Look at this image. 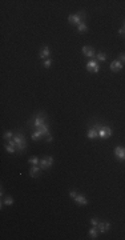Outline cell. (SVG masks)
Listing matches in <instances>:
<instances>
[{
  "mask_svg": "<svg viewBox=\"0 0 125 240\" xmlns=\"http://www.w3.org/2000/svg\"><path fill=\"white\" fill-rule=\"evenodd\" d=\"M85 12L84 11H80V12H77V14H73V15H69L68 16V21L72 25H77L80 24V23H83V20L85 19Z\"/></svg>",
  "mask_w": 125,
  "mask_h": 240,
  "instance_id": "cell-4",
  "label": "cell"
},
{
  "mask_svg": "<svg viewBox=\"0 0 125 240\" xmlns=\"http://www.w3.org/2000/svg\"><path fill=\"white\" fill-rule=\"evenodd\" d=\"M124 30H125V21H124Z\"/></svg>",
  "mask_w": 125,
  "mask_h": 240,
  "instance_id": "cell-27",
  "label": "cell"
},
{
  "mask_svg": "<svg viewBox=\"0 0 125 240\" xmlns=\"http://www.w3.org/2000/svg\"><path fill=\"white\" fill-rule=\"evenodd\" d=\"M40 167L39 165H32L30 168V176L31 178H37V176H40Z\"/></svg>",
  "mask_w": 125,
  "mask_h": 240,
  "instance_id": "cell-14",
  "label": "cell"
},
{
  "mask_svg": "<svg viewBox=\"0 0 125 240\" xmlns=\"http://www.w3.org/2000/svg\"><path fill=\"white\" fill-rule=\"evenodd\" d=\"M111 228V223L109 222H98V226H97V229L100 233H107Z\"/></svg>",
  "mask_w": 125,
  "mask_h": 240,
  "instance_id": "cell-10",
  "label": "cell"
},
{
  "mask_svg": "<svg viewBox=\"0 0 125 240\" xmlns=\"http://www.w3.org/2000/svg\"><path fill=\"white\" fill-rule=\"evenodd\" d=\"M3 137H4V140L7 142V140H9V139H12V137H14V133H12V131H5L4 135H3Z\"/></svg>",
  "mask_w": 125,
  "mask_h": 240,
  "instance_id": "cell-21",
  "label": "cell"
},
{
  "mask_svg": "<svg viewBox=\"0 0 125 240\" xmlns=\"http://www.w3.org/2000/svg\"><path fill=\"white\" fill-rule=\"evenodd\" d=\"M93 127L98 131V137L100 139H109L112 136V128L108 126H102L100 123H96L93 124Z\"/></svg>",
  "mask_w": 125,
  "mask_h": 240,
  "instance_id": "cell-3",
  "label": "cell"
},
{
  "mask_svg": "<svg viewBox=\"0 0 125 240\" xmlns=\"http://www.w3.org/2000/svg\"><path fill=\"white\" fill-rule=\"evenodd\" d=\"M52 164H53V158H52V156H47V158L40 160V168L41 169L51 168V167H52Z\"/></svg>",
  "mask_w": 125,
  "mask_h": 240,
  "instance_id": "cell-6",
  "label": "cell"
},
{
  "mask_svg": "<svg viewBox=\"0 0 125 240\" xmlns=\"http://www.w3.org/2000/svg\"><path fill=\"white\" fill-rule=\"evenodd\" d=\"M51 66H52V59H47L45 62H44V68H51Z\"/></svg>",
  "mask_w": 125,
  "mask_h": 240,
  "instance_id": "cell-23",
  "label": "cell"
},
{
  "mask_svg": "<svg viewBox=\"0 0 125 240\" xmlns=\"http://www.w3.org/2000/svg\"><path fill=\"white\" fill-rule=\"evenodd\" d=\"M39 56H40V59H49V56H51V50H49V47L48 46H44L43 47V50L39 52Z\"/></svg>",
  "mask_w": 125,
  "mask_h": 240,
  "instance_id": "cell-12",
  "label": "cell"
},
{
  "mask_svg": "<svg viewBox=\"0 0 125 240\" xmlns=\"http://www.w3.org/2000/svg\"><path fill=\"white\" fill-rule=\"evenodd\" d=\"M114 156L120 160V162H125V148L121 146H118L114 148Z\"/></svg>",
  "mask_w": 125,
  "mask_h": 240,
  "instance_id": "cell-8",
  "label": "cell"
},
{
  "mask_svg": "<svg viewBox=\"0 0 125 240\" xmlns=\"http://www.w3.org/2000/svg\"><path fill=\"white\" fill-rule=\"evenodd\" d=\"M86 136H88V139L95 140L96 137L98 136V131L96 130L95 127H89V128H88V132H86Z\"/></svg>",
  "mask_w": 125,
  "mask_h": 240,
  "instance_id": "cell-13",
  "label": "cell"
},
{
  "mask_svg": "<svg viewBox=\"0 0 125 240\" xmlns=\"http://www.w3.org/2000/svg\"><path fill=\"white\" fill-rule=\"evenodd\" d=\"M109 68H111V71H112V72H120L121 69L124 68V64L121 63L120 60H113V62L111 63Z\"/></svg>",
  "mask_w": 125,
  "mask_h": 240,
  "instance_id": "cell-9",
  "label": "cell"
},
{
  "mask_svg": "<svg viewBox=\"0 0 125 240\" xmlns=\"http://www.w3.org/2000/svg\"><path fill=\"white\" fill-rule=\"evenodd\" d=\"M98 229H97V227H92L91 229H89V236H91V239H97V236H98Z\"/></svg>",
  "mask_w": 125,
  "mask_h": 240,
  "instance_id": "cell-15",
  "label": "cell"
},
{
  "mask_svg": "<svg viewBox=\"0 0 125 240\" xmlns=\"http://www.w3.org/2000/svg\"><path fill=\"white\" fill-rule=\"evenodd\" d=\"M86 71L88 72H95L97 73L98 71H100V64H98L97 60H89L88 63H86Z\"/></svg>",
  "mask_w": 125,
  "mask_h": 240,
  "instance_id": "cell-5",
  "label": "cell"
},
{
  "mask_svg": "<svg viewBox=\"0 0 125 240\" xmlns=\"http://www.w3.org/2000/svg\"><path fill=\"white\" fill-rule=\"evenodd\" d=\"M31 139L32 140H40V139H43V135H41L39 131H33L32 135H31Z\"/></svg>",
  "mask_w": 125,
  "mask_h": 240,
  "instance_id": "cell-18",
  "label": "cell"
},
{
  "mask_svg": "<svg viewBox=\"0 0 125 240\" xmlns=\"http://www.w3.org/2000/svg\"><path fill=\"white\" fill-rule=\"evenodd\" d=\"M91 224H92V227H97L98 226V220L96 219V217H93V219H91Z\"/></svg>",
  "mask_w": 125,
  "mask_h": 240,
  "instance_id": "cell-25",
  "label": "cell"
},
{
  "mask_svg": "<svg viewBox=\"0 0 125 240\" xmlns=\"http://www.w3.org/2000/svg\"><path fill=\"white\" fill-rule=\"evenodd\" d=\"M73 200H75L79 206H83V207L88 204V199H86L84 195H81V194H76V196L73 197Z\"/></svg>",
  "mask_w": 125,
  "mask_h": 240,
  "instance_id": "cell-11",
  "label": "cell"
},
{
  "mask_svg": "<svg viewBox=\"0 0 125 240\" xmlns=\"http://www.w3.org/2000/svg\"><path fill=\"white\" fill-rule=\"evenodd\" d=\"M28 163H30L31 165H39L40 164V159L37 158V156H33V158L28 159Z\"/></svg>",
  "mask_w": 125,
  "mask_h": 240,
  "instance_id": "cell-17",
  "label": "cell"
},
{
  "mask_svg": "<svg viewBox=\"0 0 125 240\" xmlns=\"http://www.w3.org/2000/svg\"><path fill=\"white\" fill-rule=\"evenodd\" d=\"M96 59H97L98 62H105V60H107V53H105V52L96 53Z\"/></svg>",
  "mask_w": 125,
  "mask_h": 240,
  "instance_id": "cell-19",
  "label": "cell"
},
{
  "mask_svg": "<svg viewBox=\"0 0 125 240\" xmlns=\"http://www.w3.org/2000/svg\"><path fill=\"white\" fill-rule=\"evenodd\" d=\"M12 139L15 140L16 143V151L19 153H23L25 149H27V139H25L24 133L23 132H17V133H14V137Z\"/></svg>",
  "mask_w": 125,
  "mask_h": 240,
  "instance_id": "cell-2",
  "label": "cell"
},
{
  "mask_svg": "<svg viewBox=\"0 0 125 240\" xmlns=\"http://www.w3.org/2000/svg\"><path fill=\"white\" fill-rule=\"evenodd\" d=\"M81 52H83V55L86 56V57H89V59H92V57L95 59V57H96V51L92 47H89V46H84V47H83Z\"/></svg>",
  "mask_w": 125,
  "mask_h": 240,
  "instance_id": "cell-7",
  "label": "cell"
},
{
  "mask_svg": "<svg viewBox=\"0 0 125 240\" xmlns=\"http://www.w3.org/2000/svg\"><path fill=\"white\" fill-rule=\"evenodd\" d=\"M77 31L79 32H86V31H88V25H86L84 21H83V23H80L77 25Z\"/></svg>",
  "mask_w": 125,
  "mask_h": 240,
  "instance_id": "cell-20",
  "label": "cell"
},
{
  "mask_svg": "<svg viewBox=\"0 0 125 240\" xmlns=\"http://www.w3.org/2000/svg\"><path fill=\"white\" fill-rule=\"evenodd\" d=\"M5 151H7L8 153H15V152H17V151H16V148H14V147H11L8 143L5 144Z\"/></svg>",
  "mask_w": 125,
  "mask_h": 240,
  "instance_id": "cell-22",
  "label": "cell"
},
{
  "mask_svg": "<svg viewBox=\"0 0 125 240\" xmlns=\"http://www.w3.org/2000/svg\"><path fill=\"white\" fill-rule=\"evenodd\" d=\"M3 206H8V207L9 206H14V199H12V197L8 195V196L5 197L4 200H2V208H3Z\"/></svg>",
  "mask_w": 125,
  "mask_h": 240,
  "instance_id": "cell-16",
  "label": "cell"
},
{
  "mask_svg": "<svg viewBox=\"0 0 125 240\" xmlns=\"http://www.w3.org/2000/svg\"><path fill=\"white\" fill-rule=\"evenodd\" d=\"M124 32H125V30H124V28H121V30H118V34H124Z\"/></svg>",
  "mask_w": 125,
  "mask_h": 240,
  "instance_id": "cell-26",
  "label": "cell"
},
{
  "mask_svg": "<svg viewBox=\"0 0 125 240\" xmlns=\"http://www.w3.org/2000/svg\"><path fill=\"white\" fill-rule=\"evenodd\" d=\"M48 117H47V115L44 114V112H37L36 115H35L33 117H31L30 119V121H28V126H30L32 130H36V128H39V127H41V126H44L45 123H48Z\"/></svg>",
  "mask_w": 125,
  "mask_h": 240,
  "instance_id": "cell-1",
  "label": "cell"
},
{
  "mask_svg": "<svg viewBox=\"0 0 125 240\" xmlns=\"http://www.w3.org/2000/svg\"><path fill=\"white\" fill-rule=\"evenodd\" d=\"M118 60H120L123 64H125V52H121L120 56H118Z\"/></svg>",
  "mask_w": 125,
  "mask_h": 240,
  "instance_id": "cell-24",
  "label": "cell"
}]
</instances>
